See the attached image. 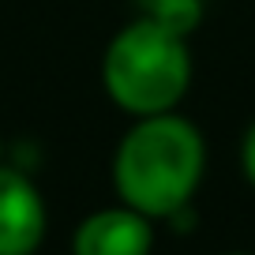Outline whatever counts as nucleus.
Returning <instances> with one entry per match:
<instances>
[{
    "label": "nucleus",
    "mask_w": 255,
    "mask_h": 255,
    "mask_svg": "<svg viewBox=\"0 0 255 255\" xmlns=\"http://www.w3.org/2000/svg\"><path fill=\"white\" fill-rule=\"evenodd\" d=\"M207 169V146L191 120L176 113L139 117L113 158V184L124 207L143 218H173L195 195Z\"/></svg>",
    "instance_id": "1"
},
{
    "label": "nucleus",
    "mask_w": 255,
    "mask_h": 255,
    "mask_svg": "<svg viewBox=\"0 0 255 255\" xmlns=\"http://www.w3.org/2000/svg\"><path fill=\"white\" fill-rule=\"evenodd\" d=\"M102 83L105 94L131 117L173 113L191 83V53L184 34L150 15L128 23L102 56Z\"/></svg>",
    "instance_id": "2"
},
{
    "label": "nucleus",
    "mask_w": 255,
    "mask_h": 255,
    "mask_svg": "<svg viewBox=\"0 0 255 255\" xmlns=\"http://www.w3.org/2000/svg\"><path fill=\"white\" fill-rule=\"evenodd\" d=\"M45 237V203L26 173L0 165V255H34Z\"/></svg>",
    "instance_id": "3"
},
{
    "label": "nucleus",
    "mask_w": 255,
    "mask_h": 255,
    "mask_svg": "<svg viewBox=\"0 0 255 255\" xmlns=\"http://www.w3.org/2000/svg\"><path fill=\"white\" fill-rule=\"evenodd\" d=\"M150 218L131 207H109L83 218L72 237V255H150Z\"/></svg>",
    "instance_id": "4"
},
{
    "label": "nucleus",
    "mask_w": 255,
    "mask_h": 255,
    "mask_svg": "<svg viewBox=\"0 0 255 255\" xmlns=\"http://www.w3.org/2000/svg\"><path fill=\"white\" fill-rule=\"evenodd\" d=\"M199 0H150V19H158L161 26L176 34H188L199 23Z\"/></svg>",
    "instance_id": "5"
},
{
    "label": "nucleus",
    "mask_w": 255,
    "mask_h": 255,
    "mask_svg": "<svg viewBox=\"0 0 255 255\" xmlns=\"http://www.w3.org/2000/svg\"><path fill=\"white\" fill-rule=\"evenodd\" d=\"M240 165H244V176L255 184V120L248 124L244 143H240Z\"/></svg>",
    "instance_id": "6"
},
{
    "label": "nucleus",
    "mask_w": 255,
    "mask_h": 255,
    "mask_svg": "<svg viewBox=\"0 0 255 255\" xmlns=\"http://www.w3.org/2000/svg\"><path fill=\"white\" fill-rule=\"evenodd\" d=\"M233 255H240V252H233Z\"/></svg>",
    "instance_id": "7"
}]
</instances>
